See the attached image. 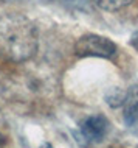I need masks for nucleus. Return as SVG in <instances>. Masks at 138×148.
Here are the masks:
<instances>
[{
    "instance_id": "423d86ee",
    "label": "nucleus",
    "mask_w": 138,
    "mask_h": 148,
    "mask_svg": "<svg viewBox=\"0 0 138 148\" xmlns=\"http://www.w3.org/2000/svg\"><path fill=\"white\" fill-rule=\"evenodd\" d=\"M131 2L132 0H93L95 5L106 11H118L121 8L131 5Z\"/></svg>"
},
{
    "instance_id": "39448f33",
    "label": "nucleus",
    "mask_w": 138,
    "mask_h": 148,
    "mask_svg": "<svg viewBox=\"0 0 138 148\" xmlns=\"http://www.w3.org/2000/svg\"><path fill=\"white\" fill-rule=\"evenodd\" d=\"M57 2L59 5L68 8V10H73V11H82V13H89L92 11L93 8V0H54Z\"/></svg>"
},
{
    "instance_id": "20e7f679",
    "label": "nucleus",
    "mask_w": 138,
    "mask_h": 148,
    "mask_svg": "<svg viewBox=\"0 0 138 148\" xmlns=\"http://www.w3.org/2000/svg\"><path fill=\"white\" fill-rule=\"evenodd\" d=\"M123 119L127 128H138V84H133L124 92L123 98Z\"/></svg>"
},
{
    "instance_id": "6e6552de",
    "label": "nucleus",
    "mask_w": 138,
    "mask_h": 148,
    "mask_svg": "<svg viewBox=\"0 0 138 148\" xmlns=\"http://www.w3.org/2000/svg\"><path fill=\"white\" fill-rule=\"evenodd\" d=\"M131 45L138 51V31H135V33L132 34V38H131Z\"/></svg>"
},
{
    "instance_id": "0eeeda50",
    "label": "nucleus",
    "mask_w": 138,
    "mask_h": 148,
    "mask_svg": "<svg viewBox=\"0 0 138 148\" xmlns=\"http://www.w3.org/2000/svg\"><path fill=\"white\" fill-rule=\"evenodd\" d=\"M123 98H124V92H121L120 89H110L106 94V101L110 108H120L123 105Z\"/></svg>"
},
{
    "instance_id": "1a4fd4ad",
    "label": "nucleus",
    "mask_w": 138,
    "mask_h": 148,
    "mask_svg": "<svg viewBox=\"0 0 138 148\" xmlns=\"http://www.w3.org/2000/svg\"><path fill=\"white\" fill-rule=\"evenodd\" d=\"M5 143H6V137H5V136H3L2 133H0V148L5 147Z\"/></svg>"
},
{
    "instance_id": "9d476101",
    "label": "nucleus",
    "mask_w": 138,
    "mask_h": 148,
    "mask_svg": "<svg viewBox=\"0 0 138 148\" xmlns=\"http://www.w3.org/2000/svg\"><path fill=\"white\" fill-rule=\"evenodd\" d=\"M41 148H54L53 145H51V143H48V142H45V143H42V147Z\"/></svg>"
},
{
    "instance_id": "f03ea898",
    "label": "nucleus",
    "mask_w": 138,
    "mask_h": 148,
    "mask_svg": "<svg viewBox=\"0 0 138 148\" xmlns=\"http://www.w3.org/2000/svg\"><path fill=\"white\" fill-rule=\"evenodd\" d=\"M116 44L109 38L96 33L82 34L74 44V53L79 58H104L112 59L116 56Z\"/></svg>"
},
{
    "instance_id": "f257e3e1",
    "label": "nucleus",
    "mask_w": 138,
    "mask_h": 148,
    "mask_svg": "<svg viewBox=\"0 0 138 148\" xmlns=\"http://www.w3.org/2000/svg\"><path fill=\"white\" fill-rule=\"evenodd\" d=\"M39 49L37 28L22 14L0 17V58L11 62L28 61Z\"/></svg>"
},
{
    "instance_id": "7ed1b4c3",
    "label": "nucleus",
    "mask_w": 138,
    "mask_h": 148,
    "mask_svg": "<svg viewBox=\"0 0 138 148\" xmlns=\"http://www.w3.org/2000/svg\"><path fill=\"white\" fill-rule=\"evenodd\" d=\"M110 123L102 114H92L81 120L79 134L81 139L87 143H99L106 139Z\"/></svg>"
}]
</instances>
